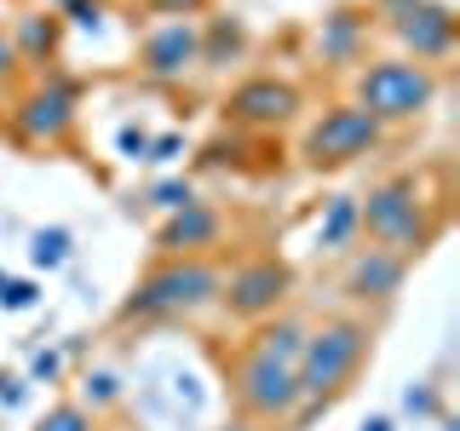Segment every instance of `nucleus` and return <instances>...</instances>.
I'll list each match as a JSON object with an SVG mask.
<instances>
[{"label": "nucleus", "instance_id": "nucleus-1", "mask_svg": "<svg viewBox=\"0 0 460 431\" xmlns=\"http://www.w3.org/2000/svg\"><path fill=\"white\" fill-rule=\"evenodd\" d=\"M374 334H380V322L363 311H334L323 316V322L305 328V345H299V414L288 431L311 426L316 414H328L334 402L351 391L357 380H363V368L374 363Z\"/></svg>", "mask_w": 460, "mask_h": 431}, {"label": "nucleus", "instance_id": "nucleus-2", "mask_svg": "<svg viewBox=\"0 0 460 431\" xmlns=\"http://www.w3.org/2000/svg\"><path fill=\"white\" fill-rule=\"evenodd\" d=\"M225 259H167L155 253L133 277L127 299L115 305L110 328H162V322H190V316L213 311L219 299Z\"/></svg>", "mask_w": 460, "mask_h": 431}, {"label": "nucleus", "instance_id": "nucleus-3", "mask_svg": "<svg viewBox=\"0 0 460 431\" xmlns=\"http://www.w3.org/2000/svg\"><path fill=\"white\" fill-rule=\"evenodd\" d=\"M449 213L426 196L420 172H385L374 179L363 196H357V242H374V248H392L414 265L431 242L443 236Z\"/></svg>", "mask_w": 460, "mask_h": 431}, {"label": "nucleus", "instance_id": "nucleus-4", "mask_svg": "<svg viewBox=\"0 0 460 431\" xmlns=\"http://www.w3.org/2000/svg\"><path fill=\"white\" fill-rule=\"evenodd\" d=\"M81 133V81L64 69H47L29 86L12 92L6 115H0V138L12 150H64Z\"/></svg>", "mask_w": 460, "mask_h": 431}, {"label": "nucleus", "instance_id": "nucleus-5", "mask_svg": "<svg viewBox=\"0 0 460 431\" xmlns=\"http://www.w3.org/2000/svg\"><path fill=\"white\" fill-rule=\"evenodd\" d=\"M443 92V69H426L402 52H380V57H363L351 75V104L368 110L374 121L392 133V127H409L438 104Z\"/></svg>", "mask_w": 460, "mask_h": 431}, {"label": "nucleus", "instance_id": "nucleus-6", "mask_svg": "<svg viewBox=\"0 0 460 431\" xmlns=\"http://www.w3.org/2000/svg\"><path fill=\"white\" fill-rule=\"evenodd\" d=\"M225 397H230V414L277 431V426H294V414H299V374L294 363L242 339L225 368Z\"/></svg>", "mask_w": 460, "mask_h": 431}, {"label": "nucleus", "instance_id": "nucleus-7", "mask_svg": "<svg viewBox=\"0 0 460 431\" xmlns=\"http://www.w3.org/2000/svg\"><path fill=\"white\" fill-rule=\"evenodd\" d=\"M294 287H299V270L282 253H242L236 265H225L213 311H225L242 328H253V322H265V316L294 305Z\"/></svg>", "mask_w": 460, "mask_h": 431}, {"label": "nucleus", "instance_id": "nucleus-8", "mask_svg": "<svg viewBox=\"0 0 460 431\" xmlns=\"http://www.w3.org/2000/svg\"><path fill=\"white\" fill-rule=\"evenodd\" d=\"M380 144H385V127L368 110H357L351 98H340V104H328L299 133V167L305 172H345V167L363 162V155H374Z\"/></svg>", "mask_w": 460, "mask_h": 431}, {"label": "nucleus", "instance_id": "nucleus-9", "mask_svg": "<svg viewBox=\"0 0 460 431\" xmlns=\"http://www.w3.org/2000/svg\"><path fill=\"white\" fill-rule=\"evenodd\" d=\"M299 110H305V86H299L294 75H277V69L242 75L219 98L225 127L230 133H253V138H270V133H282V127H294Z\"/></svg>", "mask_w": 460, "mask_h": 431}, {"label": "nucleus", "instance_id": "nucleus-10", "mask_svg": "<svg viewBox=\"0 0 460 431\" xmlns=\"http://www.w3.org/2000/svg\"><path fill=\"white\" fill-rule=\"evenodd\" d=\"M385 35L397 40L402 57H414V64L426 69H443L460 47V18L449 0H414V6H402L385 18Z\"/></svg>", "mask_w": 460, "mask_h": 431}, {"label": "nucleus", "instance_id": "nucleus-11", "mask_svg": "<svg viewBox=\"0 0 460 431\" xmlns=\"http://www.w3.org/2000/svg\"><path fill=\"white\" fill-rule=\"evenodd\" d=\"M225 242H230V213L208 196L184 201L179 213L155 219L150 230V248L167 259H225Z\"/></svg>", "mask_w": 460, "mask_h": 431}, {"label": "nucleus", "instance_id": "nucleus-12", "mask_svg": "<svg viewBox=\"0 0 460 431\" xmlns=\"http://www.w3.org/2000/svg\"><path fill=\"white\" fill-rule=\"evenodd\" d=\"M402 282H409V259L392 248H374V242H357L340 265V294L351 299V311H392Z\"/></svg>", "mask_w": 460, "mask_h": 431}, {"label": "nucleus", "instance_id": "nucleus-13", "mask_svg": "<svg viewBox=\"0 0 460 431\" xmlns=\"http://www.w3.org/2000/svg\"><path fill=\"white\" fill-rule=\"evenodd\" d=\"M138 75L155 86H172L201 69V40H196V18H162L138 35Z\"/></svg>", "mask_w": 460, "mask_h": 431}, {"label": "nucleus", "instance_id": "nucleus-14", "mask_svg": "<svg viewBox=\"0 0 460 431\" xmlns=\"http://www.w3.org/2000/svg\"><path fill=\"white\" fill-rule=\"evenodd\" d=\"M64 18L47 6V12H23V18H12V52H18V64L23 69H35V75H47V69L64 57Z\"/></svg>", "mask_w": 460, "mask_h": 431}, {"label": "nucleus", "instance_id": "nucleus-15", "mask_svg": "<svg viewBox=\"0 0 460 431\" xmlns=\"http://www.w3.org/2000/svg\"><path fill=\"white\" fill-rule=\"evenodd\" d=\"M196 40H201V69H230L253 52V29L236 12H208L196 18Z\"/></svg>", "mask_w": 460, "mask_h": 431}, {"label": "nucleus", "instance_id": "nucleus-16", "mask_svg": "<svg viewBox=\"0 0 460 431\" xmlns=\"http://www.w3.org/2000/svg\"><path fill=\"white\" fill-rule=\"evenodd\" d=\"M305 316H294V305L277 311V316H265V322H253L248 328V345H259V351H270V356H282V363H299V345H305Z\"/></svg>", "mask_w": 460, "mask_h": 431}, {"label": "nucleus", "instance_id": "nucleus-17", "mask_svg": "<svg viewBox=\"0 0 460 431\" xmlns=\"http://www.w3.org/2000/svg\"><path fill=\"white\" fill-rule=\"evenodd\" d=\"M316 248H323V253H351L357 248V196H328L323 201Z\"/></svg>", "mask_w": 460, "mask_h": 431}, {"label": "nucleus", "instance_id": "nucleus-18", "mask_svg": "<svg viewBox=\"0 0 460 431\" xmlns=\"http://www.w3.org/2000/svg\"><path fill=\"white\" fill-rule=\"evenodd\" d=\"M69 253H75V236H69L64 224L35 230V236H29V265H35V270H58V265H69Z\"/></svg>", "mask_w": 460, "mask_h": 431}, {"label": "nucleus", "instance_id": "nucleus-19", "mask_svg": "<svg viewBox=\"0 0 460 431\" xmlns=\"http://www.w3.org/2000/svg\"><path fill=\"white\" fill-rule=\"evenodd\" d=\"M368 18H374V12H368V6H340V12H334V18H328V29H334V40H328V47H323V52H328V57H340V52H351V47H357V40H363V35H368V29H374Z\"/></svg>", "mask_w": 460, "mask_h": 431}, {"label": "nucleus", "instance_id": "nucleus-20", "mask_svg": "<svg viewBox=\"0 0 460 431\" xmlns=\"http://www.w3.org/2000/svg\"><path fill=\"white\" fill-rule=\"evenodd\" d=\"M29 431H98V420L81 409L75 397H58V402H52V409L40 414V420L29 426Z\"/></svg>", "mask_w": 460, "mask_h": 431}, {"label": "nucleus", "instance_id": "nucleus-21", "mask_svg": "<svg viewBox=\"0 0 460 431\" xmlns=\"http://www.w3.org/2000/svg\"><path fill=\"white\" fill-rule=\"evenodd\" d=\"M81 409L86 414H93V420H98V414H104V409H115V402H121V380H115V374L110 368H98V374H86V380H81Z\"/></svg>", "mask_w": 460, "mask_h": 431}, {"label": "nucleus", "instance_id": "nucleus-22", "mask_svg": "<svg viewBox=\"0 0 460 431\" xmlns=\"http://www.w3.org/2000/svg\"><path fill=\"white\" fill-rule=\"evenodd\" d=\"M196 196H201V190H196L190 179H184V172H172V179H155L150 190H144V201H150V207L162 213V219H167V213H179L184 201H196Z\"/></svg>", "mask_w": 460, "mask_h": 431}, {"label": "nucleus", "instance_id": "nucleus-23", "mask_svg": "<svg viewBox=\"0 0 460 431\" xmlns=\"http://www.w3.org/2000/svg\"><path fill=\"white\" fill-rule=\"evenodd\" d=\"M35 299H40L35 277H6V270H0V311H29Z\"/></svg>", "mask_w": 460, "mask_h": 431}, {"label": "nucleus", "instance_id": "nucleus-24", "mask_svg": "<svg viewBox=\"0 0 460 431\" xmlns=\"http://www.w3.org/2000/svg\"><path fill=\"white\" fill-rule=\"evenodd\" d=\"M144 12H155V18H208L219 0H138Z\"/></svg>", "mask_w": 460, "mask_h": 431}, {"label": "nucleus", "instance_id": "nucleus-25", "mask_svg": "<svg viewBox=\"0 0 460 431\" xmlns=\"http://www.w3.org/2000/svg\"><path fill=\"white\" fill-rule=\"evenodd\" d=\"M52 12L64 23H75V29H98V18H104V0H52Z\"/></svg>", "mask_w": 460, "mask_h": 431}, {"label": "nucleus", "instance_id": "nucleus-26", "mask_svg": "<svg viewBox=\"0 0 460 431\" xmlns=\"http://www.w3.org/2000/svg\"><path fill=\"white\" fill-rule=\"evenodd\" d=\"M184 150H190V144H184V133H162V138H150V155H144V167H172Z\"/></svg>", "mask_w": 460, "mask_h": 431}, {"label": "nucleus", "instance_id": "nucleus-27", "mask_svg": "<svg viewBox=\"0 0 460 431\" xmlns=\"http://www.w3.org/2000/svg\"><path fill=\"white\" fill-rule=\"evenodd\" d=\"M402 409H409V414H420V420H426V414H443V397H438V385H431V380L409 385V391H402Z\"/></svg>", "mask_w": 460, "mask_h": 431}, {"label": "nucleus", "instance_id": "nucleus-28", "mask_svg": "<svg viewBox=\"0 0 460 431\" xmlns=\"http://www.w3.org/2000/svg\"><path fill=\"white\" fill-rule=\"evenodd\" d=\"M35 380H47V385L64 380V351H35V356H29V385H35Z\"/></svg>", "mask_w": 460, "mask_h": 431}, {"label": "nucleus", "instance_id": "nucleus-29", "mask_svg": "<svg viewBox=\"0 0 460 431\" xmlns=\"http://www.w3.org/2000/svg\"><path fill=\"white\" fill-rule=\"evenodd\" d=\"M115 144H121L127 162H144V155H150V133H144V127H133V121H127L121 133H115Z\"/></svg>", "mask_w": 460, "mask_h": 431}, {"label": "nucleus", "instance_id": "nucleus-30", "mask_svg": "<svg viewBox=\"0 0 460 431\" xmlns=\"http://www.w3.org/2000/svg\"><path fill=\"white\" fill-rule=\"evenodd\" d=\"M29 402V380L23 374H0V409H23Z\"/></svg>", "mask_w": 460, "mask_h": 431}, {"label": "nucleus", "instance_id": "nucleus-31", "mask_svg": "<svg viewBox=\"0 0 460 431\" xmlns=\"http://www.w3.org/2000/svg\"><path fill=\"white\" fill-rule=\"evenodd\" d=\"M23 75V64H18V52H12V35L0 29V86H18Z\"/></svg>", "mask_w": 460, "mask_h": 431}, {"label": "nucleus", "instance_id": "nucleus-32", "mask_svg": "<svg viewBox=\"0 0 460 431\" xmlns=\"http://www.w3.org/2000/svg\"><path fill=\"white\" fill-rule=\"evenodd\" d=\"M219 431H270V426H253V420H242V414H230Z\"/></svg>", "mask_w": 460, "mask_h": 431}, {"label": "nucleus", "instance_id": "nucleus-33", "mask_svg": "<svg viewBox=\"0 0 460 431\" xmlns=\"http://www.w3.org/2000/svg\"><path fill=\"white\" fill-rule=\"evenodd\" d=\"M363 431H397V426H392V414H374V420H368Z\"/></svg>", "mask_w": 460, "mask_h": 431}, {"label": "nucleus", "instance_id": "nucleus-34", "mask_svg": "<svg viewBox=\"0 0 460 431\" xmlns=\"http://www.w3.org/2000/svg\"><path fill=\"white\" fill-rule=\"evenodd\" d=\"M0 29H6V23H0Z\"/></svg>", "mask_w": 460, "mask_h": 431}]
</instances>
